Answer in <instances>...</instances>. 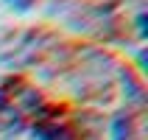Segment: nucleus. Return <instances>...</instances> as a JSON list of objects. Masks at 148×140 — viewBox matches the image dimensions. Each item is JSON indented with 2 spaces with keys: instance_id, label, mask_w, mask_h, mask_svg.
<instances>
[{
  "instance_id": "2",
  "label": "nucleus",
  "mask_w": 148,
  "mask_h": 140,
  "mask_svg": "<svg viewBox=\"0 0 148 140\" xmlns=\"http://www.w3.org/2000/svg\"><path fill=\"white\" fill-rule=\"evenodd\" d=\"M120 81H123V95L129 101H134V104H143V79L140 76H134L129 67H123L120 70Z\"/></svg>"
},
{
  "instance_id": "3",
  "label": "nucleus",
  "mask_w": 148,
  "mask_h": 140,
  "mask_svg": "<svg viewBox=\"0 0 148 140\" xmlns=\"http://www.w3.org/2000/svg\"><path fill=\"white\" fill-rule=\"evenodd\" d=\"M11 11H17V14H28V11H34V8L39 6V0H3Z\"/></svg>"
},
{
  "instance_id": "1",
  "label": "nucleus",
  "mask_w": 148,
  "mask_h": 140,
  "mask_svg": "<svg viewBox=\"0 0 148 140\" xmlns=\"http://www.w3.org/2000/svg\"><path fill=\"white\" fill-rule=\"evenodd\" d=\"M109 140H143V123L134 112H117L109 123Z\"/></svg>"
}]
</instances>
